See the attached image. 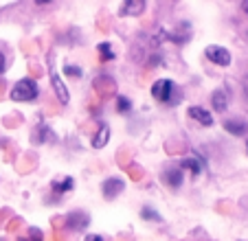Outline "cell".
I'll return each mask as SVG.
<instances>
[{"label":"cell","instance_id":"32","mask_svg":"<svg viewBox=\"0 0 248 241\" xmlns=\"http://www.w3.org/2000/svg\"><path fill=\"white\" fill-rule=\"evenodd\" d=\"M246 153H248V143H246Z\"/></svg>","mask_w":248,"mask_h":241},{"label":"cell","instance_id":"25","mask_svg":"<svg viewBox=\"0 0 248 241\" xmlns=\"http://www.w3.org/2000/svg\"><path fill=\"white\" fill-rule=\"evenodd\" d=\"M29 70H31L33 75H38V77L42 75V68H40V64H35V61H31V64H29Z\"/></svg>","mask_w":248,"mask_h":241},{"label":"cell","instance_id":"19","mask_svg":"<svg viewBox=\"0 0 248 241\" xmlns=\"http://www.w3.org/2000/svg\"><path fill=\"white\" fill-rule=\"evenodd\" d=\"M140 217L147 219V222H160V219H163L154 209H150V206H143V209H140Z\"/></svg>","mask_w":248,"mask_h":241},{"label":"cell","instance_id":"2","mask_svg":"<svg viewBox=\"0 0 248 241\" xmlns=\"http://www.w3.org/2000/svg\"><path fill=\"white\" fill-rule=\"evenodd\" d=\"M38 94H40V88L35 84V79L31 77L20 79L18 84L14 86V90H11V99L14 101H33Z\"/></svg>","mask_w":248,"mask_h":241},{"label":"cell","instance_id":"12","mask_svg":"<svg viewBox=\"0 0 248 241\" xmlns=\"http://www.w3.org/2000/svg\"><path fill=\"white\" fill-rule=\"evenodd\" d=\"M224 130L233 136H244L246 130H248V125H246V120H242V119H226L224 120Z\"/></svg>","mask_w":248,"mask_h":241},{"label":"cell","instance_id":"26","mask_svg":"<svg viewBox=\"0 0 248 241\" xmlns=\"http://www.w3.org/2000/svg\"><path fill=\"white\" fill-rule=\"evenodd\" d=\"M5 66H7V57H5V53L0 51V75L5 73Z\"/></svg>","mask_w":248,"mask_h":241},{"label":"cell","instance_id":"1","mask_svg":"<svg viewBox=\"0 0 248 241\" xmlns=\"http://www.w3.org/2000/svg\"><path fill=\"white\" fill-rule=\"evenodd\" d=\"M152 97L160 103L176 105V103H180L183 94H180V90H176V84H173V81H169V79H158V81L152 86Z\"/></svg>","mask_w":248,"mask_h":241},{"label":"cell","instance_id":"8","mask_svg":"<svg viewBox=\"0 0 248 241\" xmlns=\"http://www.w3.org/2000/svg\"><path fill=\"white\" fill-rule=\"evenodd\" d=\"M145 7L147 2H143V0H125L119 9V15H140L145 11Z\"/></svg>","mask_w":248,"mask_h":241},{"label":"cell","instance_id":"3","mask_svg":"<svg viewBox=\"0 0 248 241\" xmlns=\"http://www.w3.org/2000/svg\"><path fill=\"white\" fill-rule=\"evenodd\" d=\"M204 55H206V60L213 61L216 66H231V61H233L231 53L226 51L224 46H216V44L206 46V48H204Z\"/></svg>","mask_w":248,"mask_h":241},{"label":"cell","instance_id":"21","mask_svg":"<svg viewBox=\"0 0 248 241\" xmlns=\"http://www.w3.org/2000/svg\"><path fill=\"white\" fill-rule=\"evenodd\" d=\"M64 73L68 75V77H73V79H79L81 75H84V70H81L79 66H75V64H66L64 66Z\"/></svg>","mask_w":248,"mask_h":241},{"label":"cell","instance_id":"11","mask_svg":"<svg viewBox=\"0 0 248 241\" xmlns=\"http://www.w3.org/2000/svg\"><path fill=\"white\" fill-rule=\"evenodd\" d=\"M189 116L191 119H196L200 125H204V127H211L213 125V114L211 112H206L204 107H200V105H191L189 107Z\"/></svg>","mask_w":248,"mask_h":241},{"label":"cell","instance_id":"13","mask_svg":"<svg viewBox=\"0 0 248 241\" xmlns=\"http://www.w3.org/2000/svg\"><path fill=\"white\" fill-rule=\"evenodd\" d=\"M211 105H213L216 112H226V107H229V94H226V90L220 88L211 94Z\"/></svg>","mask_w":248,"mask_h":241},{"label":"cell","instance_id":"16","mask_svg":"<svg viewBox=\"0 0 248 241\" xmlns=\"http://www.w3.org/2000/svg\"><path fill=\"white\" fill-rule=\"evenodd\" d=\"M180 169L183 171H191V176H200L202 173V160H198V158H185L183 163H180Z\"/></svg>","mask_w":248,"mask_h":241},{"label":"cell","instance_id":"17","mask_svg":"<svg viewBox=\"0 0 248 241\" xmlns=\"http://www.w3.org/2000/svg\"><path fill=\"white\" fill-rule=\"evenodd\" d=\"M53 191H55V193H66V191H70L73 189V186H75V180H73V178L70 176H66V178H62V180H53Z\"/></svg>","mask_w":248,"mask_h":241},{"label":"cell","instance_id":"18","mask_svg":"<svg viewBox=\"0 0 248 241\" xmlns=\"http://www.w3.org/2000/svg\"><path fill=\"white\" fill-rule=\"evenodd\" d=\"M97 51H99V60H101V61H112L114 57H117V55H114L112 44H110V42H101L97 46Z\"/></svg>","mask_w":248,"mask_h":241},{"label":"cell","instance_id":"7","mask_svg":"<svg viewBox=\"0 0 248 241\" xmlns=\"http://www.w3.org/2000/svg\"><path fill=\"white\" fill-rule=\"evenodd\" d=\"M51 86H53V90H55L60 103H68V88L64 86V81H62L60 75L55 73V66H53V61H51Z\"/></svg>","mask_w":248,"mask_h":241},{"label":"cell","instance_id":"27","mask_svg":"<svg viewBox=\"0 0 248 241\" xmlns=\"http://www.w3.org/2000/svg\"><path fill=\"white\" fill-rule=\"evenodd\" d=\"M86 241H106V239H103L101 235H88L86 237Z\"/></svg>","mask_w":248,"mask_h":241},{"label":"cell","instance_id":"22","mask_svg":"<svg viewBox=\"0 0 248 241\" xmlns=\"http://www.w3.org/2000/svg\"><path fill=\"white\" fill-rule=\"evenodd\" d=\"M29 241H44V232L40 230V228L31 226L29 228Z\"/></svg>","mask_w":248,"mask_h":241},{"label":"cell","instance_id":"9","mask_svg":"<svg viewBox=\"0 0 248 241\" xmlns=\"http://www.w3.org/2000/svg\"><path fill=\"white\" fill-rule=\"evenodd\" d=\"M163 182H167V186H171V189H178V186L183 184V169L167 167L163 171Z\"/></svg>","mask_w":248,"mask_h":241},{"label":"cell","instance_id":"29","mask_svg":"<svg viewBox=\"0 0 248 241\" xmlns=\"http://www.w3.org/2000/svg\"><path fill=\"white\" fill-rule=\"evenodd\" d=\"M2 92H5V81H0V97H2Z\"/></svg>","mask_w":248,"mask_h":241},{"label":"cell","instance_id":"4","mask_svg":"<svg viewBox=\"0 0 248 241\" xmlns=\"http://www.w3.org/2000/svg\"><path fill=\"white\" fill-rule=\"evenodd\" d=\"M125 189V182L121 178H108V180H103L101 184V193L106 199H114L117 195H121V191Z\"/></svg>","mask_w":248,"mask_h":241},{"label":"cell","instance_id":"14","mask_svg":"<svg viewBox=\"0 0 248 241\" xmlns=\"http://www.w3.org/2000/svg\"><path fill=\"white\" fill-rule=\"evenodd\" d=\"M108 140H110V127L106 125V123H101V125H99V130H97V134H94V138H93V147L94 149H101V147H106V145H108Z\"/></svg>","mask_w":248,"mask_h":241},{"label":"cell","instance_id":"23","mask_svg":"<svg viewBox=\"0 0 248 241\" xmlns=\"http://www.w3.org/2000/svg\"><path fill=\"white\" fill-rule=\"evenodd\" d=\"M127 171H130V176H132V178H136V180H139V178H143V173H140V169H136L134 165H127Z\"/></svg>","mask_w":248,"mask_h":241},{"label":"cell","instance_id":"31","mask_svg":"<svg viewBox=\"0 0 248 241\" xmlns=\"http://www.w3.org/2000/svg\"><path fill=\"white\" fill-rule=\"evenodd\" d=\"M18 241H29V239H24V237H20V239Z\"/></svg>","mask_w":248,"mask_h":241},{"label":"cell","instance_id":"10","mask_svg":"<svg viewBox=\"0 0 248 241\" xmlns=\"http://www.w3.org/2000/svg\"><path fill=\"white\" fill-rule=\"evenodd\" d=\"M167 37L171 40V42H176V44H187L189 37H191V27H189V22L178 24V29L171 31V33H167Z\"/></svg>","mask_w":248,"mask_h":241},{"label":"cell","instance_id":"28","mask_svg":"<svg viewBox=\"0 0 248 241\" xmlns=\"http://www.w3.org/2000/svg\"><path fill=\"white\" fill-rule=\"evenodd\" d=\"M150 60H152V61H150V66H156V64H158L160 57H158V55H154V57H150Z\"/></svg>","mask_w":248,"mask_h":241},{"label":"cell","instance_id":"20","mask_svg":"<svg viewBox=\"0 0 248 241\" xmlns=\"http://www.w3.org/2000/svg\"><path fill=\"white\" fill-rule=\"evenodd\" d=\"M130 107H132L130 99H127V97H117V112H119V114H127V112H130Z\"/></svg>","mask_w":248,"mask_h":241},{"label":"cell","instance_id":"15","mask_svg":"<svg viewBox=\"0 0 248 241\" xmlns=\"http://www.w3.org/2000/svg\"><path fill=\"white\" fill-rule=\"evenodd\" d=\"M31 140H33V143H44V140H57V136L53 134L46 125H42V123H40V125H35V132L31 134Z\"/></svg>","mask_w":248,"mask_h":241},{"label":"cell","instance_id":"30","mask_svg":"<svg viewBox=\"0 0 248 241\" xmlns=\"http://www.w3.org/2000/svg\"><path fill=\"white\" fill-rule=\"evenodd\" d=\"M242 9H244V11H246V14H248V0H246V2H242Z\"/></svg>","mask_w":248,"mask_h":241},{"label":"cell","instance_id":"6","mask_svg":"<svg viewBox=\"0 0 248 241\" xmlns=\"http://www.w3.org/2000/svg\"><path fill=\"white\" fill-rule=\"evenodd\" d=\"M94 92L101 94V97H110V94H117V84L108 75H101V77L94 79Z\"/></svg>","mask_w":248,"mask_h":241},{"label":"cell","instance_id":"24","mask_svg":"<svg viewBox=\"0 0 248 241\" xmlns=\"http://www.w3.org/2000/svg\"><path fill=\"white\" fill-rule=\"evenodd\" d=\"M20 224H22V219H20V217H14L9 224H7V230H16V228L20 226Z\"/></svg>","mask_w":248,"mask_h":241},{"label":"cell","instance_id":"5","mask_svg":"<svg viewBox=\"0 0 248 241\" xmlns=\"http://www.w3.org/2000/svg\"><path fill=\"white\" fill-rule=\"evenodd\" d=\"M64 222L70 230H86V226L90 224V215H86L84 211H75V213L66 215Z\"/></svg>","mask_w":248,"mask_h":241}]
</instances>
